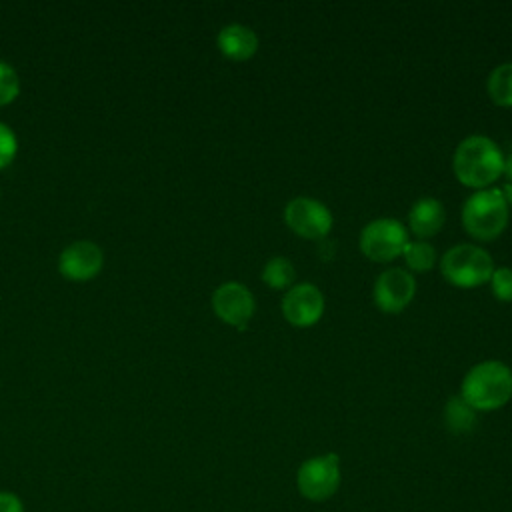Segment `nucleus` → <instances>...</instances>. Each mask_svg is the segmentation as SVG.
<instances>
[{"label":"nucleus","mask_w":512,"mask_h":512,"mask_svg":"<svg viewBox=\"0 0 512 512\" xmlns=\"http://www.w3.org/2000/svg\"><path fill=\"white\" fill-rule=\"evenodd\" d=\"M284 220L288 228L306 240H320L332 228V214L320 200L298 196L284 208Z\"/></svg>","instance_id":"nucleus-7"},{"label":"nucleus","mask_w":512,"mask_h":512,"mask_svg":"<svg viewBox=\"0 0 512 512\" xmlns=\"http://www.w3.org/2000/svg\"><path fill=\"white\" fill-rule=\"evenodd\" d=\"M0 512H24L22 500L12 492H0Z\"/></svg>","instance_id":"nucleus-21"},{"label":"nucleus","mask_w":512,"mask_h":512,"mask_svg":"<svg viewBox=\"0 0 512 512\" xmlns=\"http://www.w3.org/2000/svg\"><path fill=\"white\" fill-rule=\"evenodd\" d=\"M340 458L334 452L308 458L296 472V488L310 502L332 498L340 486Z\"/></svg>","instance_id":"nucleus-5"},{"label":"nucleus","mask_w":512,"mask_h":512,"mask_svg":"<svg viewBox=\"0 0 512 512\" xmlns=\"http://www.w3.org/2000/svg\"><path fill=\"white\" fill-rule=\"evenodd\" d=\"M282 314L296 328H308L316 324L324 314V296L318 286L310 282L294 284L282 298Z\"/></svg>","instance_id":"nucleus-10"},{"label":"nucleus","mask_w":512,"mask_h":512,"mask_svg":"<svg viewBox=\"0 0 512 512\" xmlns=\"http://www.w3.org/2000/svg\"><path fill=\"white\" fill-rule=\"evenodd\" d=\"M404 262L412 272H428L436 264V250L430 242L426 240H412L406 242L402 250Z\"/></svg>","instance_id":"nucleus-17"},{"label":"nucleus","mask_w":512,"mask_h":512,"mask_svg":"<svg viewBox=\"0 0 512 512\" xmlns=\"http://www.w3.org/2000/svg\"><path fill=\"white\" fill-rule=\"evenodd\" d=\"M502 194H504V200H506V204H508V206H512V182H506V184H504V190H502Z\"/></svg>","instance_id":"nucleus-23"},{"label":"nucleus","mask_w":512,"mask_h":512,"mask_svg":"<svg viewBox=\"0 0 512 512\" xmlns=\"http://www.w3.org/2000/svg\"><path fill=\"white\" fill-rule=\"evenodd\" d=\"M504 174H506L508 182H512V152L504 158Z\"/></svg>","instance_id":"nucleus-22"},{"label":"nucleus","mask_w":512,"mask_h":512,"mask_svg":"<svg viewBox=\"0 0 512 512\" xmlns=\"http://www.w3.org/2000/svg\"><path fill=\"white\" fill-rule=\"evenodd\" d=\"M440 272L456 288H474L490 280L494 262L490 254L476 244H456L444 252Z\"/></svg>","instance_id":"nucleus-4"},{"label":"nucleus","mask_w":512,"mask_h":512,"mask_svg":"<svg viewBox=\"0 0 512 512\" xmlns=\"http://www.w3.org/2000/svg\"><path fill=\"white\" fill-rule=\"evenodd\" d=\"M216 44H218V50L226 58L242 62L256 54L258 36L252 28H248L244 24H228L218 32Z\"/></svg>","instance_id":"nucleus-13"},{"label":"nucleus","mask_w":512,"mask_h":512,"mask_svg":"<svg viewBox=\"0 0 512 512\" xmlns=\"http://www.w3.org/2000/svg\"><path fill=\"white\" fill-rule=\"evenodd\" d=\"M508 224V204L502 190L484 188L470 194L462 206L464 230L482 242L496 240Z\"/></svg>","instance_id":"nucleus-3"},{"label":"nucleus","mask_w":512,"mask_h":512,"mask_svg":"<svg viewBox=\"0 0 512 512\" xmlns=\"http://www.w3.org/2000/svg\"><path fill=\"white\" fill-rule=\"evenodd\" d=\"M446 212L440 200L424 196L416 200L408 212V228L418 240L432 238L444 226Z\"/></svg>","instance_id":"nucleus-12"},{"label":"nucleus","mask_w":512,"mask_h":512,"mask_svg":"<svg viewBox=\"0 0 512 512\" xmlns=\"http://www.w3.org/2000/svg\"><path fill=\"white\" fill-rule=\"evenodd\" d=\"M20 92V80L16 70L0 60V106L12 102Z\"/></svg>","instance_id":"nucleus-18"},{"label":"nucleus","mask_w":512,"mask_h":512,"mask_svg":"<svg viewBox=\"0 0 512 512\" xmlns=\"http://www.w3.org/2000/svg\"><path fill=\"white\" fill-rule=\"evenodd\" d=\"M416 294V280L404 268H388L378 274L372 288L376 308L388 314L402 312Z\"/></svg>","instance_id":"nucleus-8"},{"label":"nucleus","mask_w":512,"mask_h":512,"mask_svg":"<svg viewBox=\"0 0 512 512\" xmlns=\"http://www.w3.org/2000/svg\"><path fill=\"white\" fill-rule=\"evenodd\" d=\"M212 310L222 322L244 330L256 310V302L244 284L224 282L212 294Z\"/></svg>","instance_id":"nucleus-9"},{"label":"nucleus","mask_w":512,"mask_h":512,"mask_svg":"<svg viewBox=\"0 0 512 512\" xmlns=\"http://www.w3.org/2000/svg\"><path fill=\"white\" fill-rule=\"evenodd\" d=\"M16 150H18L16 134L12 132L10 126L0 122V168L8 166L14 160Z\"/></svg>","instance_id":"nucleus-20"},{"label":"nucleus","mask_w":512,"mask_h":512,"mask_svg":"<svg viewBox=\"0 0 512 512\" xmlns=\"http://www.w3.org/2000/svg\"><path fill=\"white\" fill-rule=\"evenodd\" d=\"M460 398L480 412L502 408L512 398V370L500 360L474 364L462 378Z\"/></svg>","instance_id":"nucleus-2"},{"label":"nucleus","mask_w":512,"mask_h":512,"mask_svg":"<svg viewBox=\"0 0 512 512\" xmlns=\"http://www.w3.org/2000/svg\"><path fill=\"white\" fill-rule=\"evenodd\" d=\"M488 282H490L492 294L500 302H512V268H508V266L494 268Z\"/></svg>","instance_id":"nucleus-19"},{"label":"nucleus","mask_w":512,"mask_h":512,"mask_svg":"<svg viewBox=\"0 0 512 512\" xmlns=\"http://www.w3.org/2000/svg\"><path fill=\"white\" fill-rule=\"evenodd\" d=\"M444 424L452 434H468L476 426V410H472L460 396H452L444 406Z\"/></svg>","instance_id":"nucleus-14"},{"label":"nucleus","mask_w":512,"mask_h":512,"mask_svg":"<svg viewBox=\"0 0 512 512\" xmlns=\"http://www.w3.org/2000/svg\"><path fill=\"white\" fill-rule=\"evenodd\" d=\"M486 90L494 104L512 106V62H504L490 72Z\"/></svg>","instance_id":"nucleus-15"},{"label":"nucleus","mask_w":512,"mask_h":512,"mask_svg":"<svg viewBox=\"0 0 512 512\" xmlns=\"http://www.w3.org/2000/svg\"><path fill=\"white\" fill-rule=\"evenodd\" d=\"M262 280L272 288V290H288L290 286H294V278H296V270L294 264L284 258V256H272L264 268H262Z\"/></svg>","instance_id":"nucleus-16"},{"label":"nucleus","mask_w":512,"mask_h":512,"mask_svg":"<svg viewBox=\"0 0 512 512\" xmlns=\"http://www.w3.org/2000/svg\"><path fill=\"white\" fill-rule=\"evenodd\" d=\"M452 170L470 188L484 190L504 172V154L498 144L482 134L466 136L454 150Z\"/></svg>","instance_id":"nucleus-1"},{"label":"nucleus","mask_w":512,"mask_h":512,"mask_svg":"<svg viewBox=\"0 0 512 512\" xmlns=\"http://www.w3.org/2000/svg\"><path fill=\"white\" fill-rule=\"evenodd\" d=\"M102 250L88 240H78L62 250L58 270L70 280H88L102 268Z\"/></svg>","instance_id":"nucleus-11"},{"label":"nucleus","mask_w":512,"mask_h":512,"mask_svg":"<svg viewBox=\"0 0 512 512\" xmlns=\"http://www.w3.org/2000/svg\"><path fill=\"white\" fill-rule=\"evenodd\" d=\"M408 242L406 226L396 218L370 220L360 232V250L368 260L390 262L402 256Z\"/></svg>","instance_id":"nucleus-6"}]
</instances>
